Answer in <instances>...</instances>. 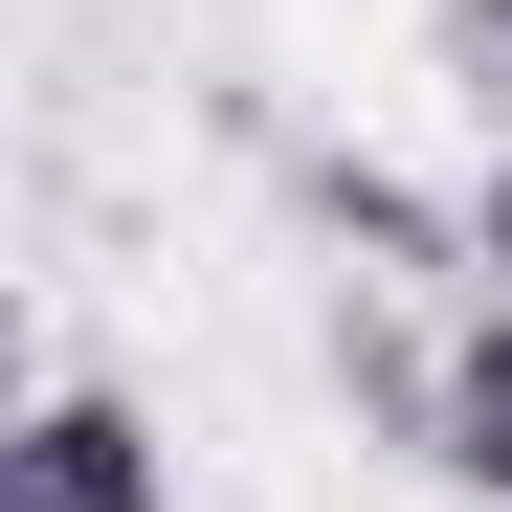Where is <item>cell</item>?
Segmentation results:
<instances>
[{"instance_id": "obj_1", "label": "cell", "mask_w": 512, "mask_h": 512, "mask_svg": "<svg viewBox=\"0 0 512 512\" xmlns=\"http://www.w3.org/2000/svg\"><path fill=\"white\" fill-rule=\"evenodd\" d=\"M0 512H179V468H156V423L112 379H45L0 423Z\"/></svg>"}, {"instance_id": "obj_2", "label": "cell", "mask_w": 512, "mask_h": 512, "mask_svg": "<svg viewBox=\"0 0 512 512\" xmlns=\"http://www.w3.org/2000/svg\"><path fill=\"white\" fill-rule=\"evenodd\" d=\"M334 401H357V446H423V468H446V334H423L379 268L334 290Z\"/></svg>"}, {"instance_id": "obj_3", "label": "cell", "mask_w": 512, "mask_h": 512, "mask_svg": "<svg viewBox=\"0 0 512 512\" xmlns=\"http://www.w3.org/2000/svg\"><path fill=\"white\" fill-rule=\"evenodd\" d=\"M290 201H312V245H357L379 290L401 268H468V201H423V179H379V156H334V134H290Z\"/></svg>"}, {"instance_id": "obj_4", "label": "cell", "mask_w": 512, "mask_h": 512, "mask_svg": "<svg viewBox=\"0 0 512 512\" xmlns=\"http://www.w3.org/2000/svg\"><path fill=\"white\" fill-rule=\"evenodd\" d=\"M446 490H490V512H512V290H490V312H446Z\"/></svg>"}, {"instance_id": "obj_5", "label": "cell", "mask_w": 512, "mask_h": 512, "mask_svg": "<svg viewBox=\"0 0 512 512\" xmlns=\"http://www.w3.org/2000/svg\"><path fill=\"white\" fill-rule=\"evenodd\" d=\"M423 67H446V90L512 134V0H423Z\"/></svg>"}, {"instance_id": "obj_6", "label": "cell", "mask_w": 512, "mask_h": 512, "mask_svg": "<svg viewBox=\"0 0 512 512\" xmlns=\"http://www.w3.org/2000/svg\"><path fill=\"white\" fill-rule=\"evenodd\" d=\"M468 268L512 290V134H490V179H468Z\"/></svg>"}]
</instances>
